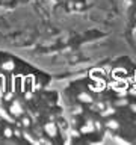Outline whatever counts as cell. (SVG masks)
<instances>
[{"label":"cell","mask_w":136,"mask_h":145,"mask_svg":"<svg viewBox=\"0 0 136 145\" xmlns=\"http://www.w3.org/2000/svg\"><path fill=\"white\" fill-rule=\"evenodd\" d=\"M9 113H11L12 116H18V115H21V113H23L21 103L15 100V101L12 103V104H11V107H9Z\"/></svg>","instance_id":"cell-1"},{"label":"cell","mask_w":136,"mask_h":145,"mask_svg":"<svg viewBox=\"0 0 136 145\" xmlns=\"http://www.w3.org/2000/svg\"><path fill=\"white\" fill-rule=\"evenodd\" d=\"M44 130H45V133H47L50 138H53V136H56L57 135V127L55 125L53 121H50L49 124H45V125H44Z\"/></svg>","instance_id":"cell-2"},{"label":"cell","mask_w":136,"mask_h":145,"mask_svg":"<svg viewBox=\"0 0 136 145\" xmlns=\"http://www.w3.org/2000/svg\"><path fill=\"white\" fill-rule=\"evenodd\" d=\"M77 98H79L80 101H83V103H92V97H91L89 94H85V92H82Z\"/></svg>","instance_id":"cell-3"},{"label":"cell","mask_w":136,"mask_h":145,"mask_svg":"<svg viewBox=\"0 0 136 145\" xmlns=\"http://www.w3.org/2000/svg\"><path fill=\"white\" fill-rule=\"evenodd\" d=\"M14 67H15L14 61H8V62H5V64L2 65V68H3L5 71H12V70H14Z\"/></svg>","instance_id":"cell-4"},{"label":"cell","mask_w":136,"mask_h":145,"mask_svg":"<svg viewBox=\"0 0 136 145\" xmlns=\"http://www.w3.org/2000/svg\"><path fill=\"white\" fill-rule=\"evenodd\" d=\"M114 77H115V79L126 77V71H124V70H114Z\"/></svg>","instance_id":"cell-5"},{"label":"cell","mask_w":136,"mask_h":145,"mask_svg":"<svg viewBox=\"0 0 136 145\" xmlns=\"http://www.w3.org/2000/svg\"><path fill=\"white\" fill-rule=\"evenodd\" d=\"M103 76H104V71H101V70H94V72L91 74L92 79H98V77H103Z\"/></svg>","instance_id":"cell-6"},{"label":"cell","mask_w":136,"mask_h":145,"mask_svg":"<svg viewBox=\"0 0 136 145\" xmlns=\"http://www.w3.org/2000/svg\"><path fill=\"white\" fill-rule=\"evenodd\" d=\"M3 135H5V136H6V138H11V136H12V135H14V133H12V130H11V129H9V127H6V129H5V130H3Z\"/></svg>","instance_id":"cell-7"},{"label":"cell","mask_w":136,"mask_h":145,"mask_svg":"<svg viewBox=\"0 0 136 145\" xmlns=\"http://www.w3.org/2000/svg\"><path fill=\"white\" fill-rule=\"evenodd\" d=\"M108 127H110V129H118V123H116V121H108Z\"/></svg>","instance_id":"cell-8"},{"label":"cell","mask_w":136,"mask_h":145,"mask_svg":"<svg viewBox=\"0 0 136 145\" xmlns=\"http://www.w3.org/2000/svg\"><path fill=\"white\" fill-rule=\"evenodd\" d=\"M82 112H83V109H82V107H76L74 110H73V113H74V115H80Z\"/></svg>","instance_id":"cell-9"},{"label":"cell","mask_w":136,"mask_h":145,"mask_svg":"<svg viewBox=\"0 0 136 145\" xmlns=\"http://www.w3.org/2000/svg\"><path fill=\"white\" fill-rule=\"evenodd\" d=\"M5 101H9V100H12V92H8V94H5Z\"/></svg>","instance_id":"cell-10"},{"label":"cell","mask_w":136,"mask_h":145,"mask_svg":"<svg viewBox=\"0 0 136 145\" xmlns=\"http://www.w3.org/2000/svg\"><path fill=\"white\" fill-rule=\"evenodd\" d=\"M21 124H23V125H26V127H29V125H30V121H29V118H23Z\"/></svg>","instance_id":"cell-11"},{"label":"cell","mask_w":136,"mask_h":145,"mask_svg":"<svg viewBox=\"0 0 136 145\" xmlns=\"http://www.w3.org/2000/svg\"><path fill=\"white\" fill-rule=\"evenodd\" d=\"M14 135H15V136H21V133H20L18 130H15V131H14Z\"/></svg>","instance_id":"cell-12"},{"label":"cell","mask_w":136,"mask_h":145,"mask_svg":"<svg viewBox=\"0 0 136 145\" xmlns=\"http://www.w3.org/2000/svg\"><path fill=\"white\" fill-rule=\"evenodd\" d=\"M132 109H133V112H136V104H133V106H132Z\"/></svg>","instance_id":"cell-13"},{"label":"cell","mask_w":136,"mask_h":145,"mask_svg":"<svg viewBox=\"0 0 136 145\" xmlns=\"http://www.w3.org/2000/svg\"><path fill=\"white\" fill-rule=\"evenodd\" d=\"M135 88H136V79H135Z\"/></svg>","instance_id":"cell-14"}]
</instances>
